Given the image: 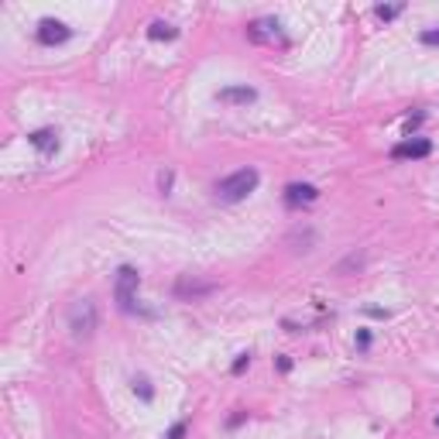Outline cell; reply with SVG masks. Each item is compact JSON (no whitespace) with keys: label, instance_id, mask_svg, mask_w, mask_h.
I'll list each match as a JSON object with an SVG mask.
<instances>
[{"label":"cell","instance_id":"1","mask_svg":"<svg viewBox=\"0 0 439 439\" xmlns=\"http://www.w3.org/2000/svg\"><path fill=\"white\" fill-rule=\"evenodd\" d=\"M258 182H261L258 168H240V172H234V175H227L223 182H216V200L220 202L247 200V196L258 189Z\"/></svg>","mask_w":439,"mask_h":439},{"label":"cell","instance_id":"2","mask_svg":"<svg viewBox=\"0 0 439 439\" xmlns=\"http://www.w3.org/2000/svg\"><path fill=\"white\" fill-rule=\"evenodd\" d=\"M66 322H69V333L76 340H89L96 333V322H100V313H96V302L93 299H76L66 313Z\"/></svg>","mask_w":439,"mask_h":439},{"label":"cell","instance_id":"3","mask_svg":"<svg viewBox=\"0 0 439 439\" xmlns=\"http://www.w3.org/2000/svg\"><path fill=\"white\" fill-rule=\"evenodd\" d=\"M137 288H141V275H137V268L120 265L117 278H114V299H117L120 313H127V316L137 313Z\"/></svg>","mask_w":439,"mask_h":439},{"label":"cell","instance_id":"4","mask_svg":"<svg viewBox=\"0 0 439 439\" xmlns=\"http://www.w3.org/2000/svg\"><path fill=\"white\" fill-rule=\"evenodd\" d=\"M247 38L254 45H268V48H288V35L275 17H258L247 24Z\"/></svg>","mask_w":439,"mask_h":439},{"label":"cell","instance_id":"5","mask_svg":"<svg viewBox=\"0 0 439 439\" xmlns=\"http://www.w3.org/2000/svg\"><path fill=\"white\" fill-rule=\"evenodd\" d=\"M35 38L41 45H62V41L73 38V28L62 24V21H55V17H41L38 28H35Z\"/></svg>","mask_w":439,"mask_h":439},{"label":"cell","instance_id":"6","mask_svg":"<svg viewBox=\"0 0 439 439\" xmlns=\"http://www.w3.org/2000/svg\"><path fill=\"white\" fill-rule=\"evenodd\" d=\"M429 151H433V144L426 141V137H408V141H401L392 148V158L395 161H415V158H429Z\"/></svg>","mask_w":439,"mask_h":439},{"label":"cell","instance_id":"7","mask_svg":"<svg viewBox=\"0 0 439 439\" xmlns=\"http://www.w3.org/2000/svg\"><path fill=\"white\" fill-rule=\"evenodd\" d=\"M216 100L220 103H230V107H247V103H254L258 100V89L254 86H223L220 93H216Z\"/></svg>","mask_w":439,"mask_h":439},{"label":"cell","instance_id":"8","mask_svg":"<svg viewBox=\"0 0 439 439\" xmlns=\"http://www.w3.org/2000/svg\"><path fill=\"white\" fill-rule=\"evenodd\" d=\"M320 200V189L309 186V182H292L285 186V206H306V202Z\"/></svg>","mask_w":439,"mask_h":439},{"label":"cell","instance_id":"9","mask_svg":"<svg viewBox=\"0 0 439 439\" xmlns=\"http://www.w3.org/2000/svg\"><path fill=\"white\" fill-rule=\"evenodd\" d=\"M28 141L38 148L41 155H55L59 151V131L55 127H41V131H31L28 134Z\"/></svg>","mask_w":439,"mask_h":439},{"label":"cell","instance_id":"10","mask_svg":"<svg viewBox=\"0 0 439 439\" xmlns=\"http://www.w3.org/2000/svg\"><path fill=\"white\" fill-rule=\"evenodd\" d=\"M148 38L151 41H175L179 38V28H172V24H165V21H151Z\"/></svg>","mask_w":439,"mask_h":439},{"label":"cell","instance_id":"11","mask_svg":"<svg viewBox=\"0 0 439 439\" xmlns=\"http://www.w3.org/2000/svg\"><path fill=\"white\" fill-rule=\"evenodd\" d=\"M401 10H405L401 3H378V7H374V14H378L381 21H392V17H399Z\"/></svg>","mask_w":439,"mask_h":439},{"label":"cell","instance_id":"12","mask_svg":"<svg viewBox=\"0 0 439 439\" xmlns=\"http://www.w3.org/2000/svg\"><path fill=\"white\" fill-rule=\"evenodd\" d=\"M134 392H137L144 401L155 399V392H151V381H148V378H134Z\"/></svg>","mask_w":439,"mask_h":439},{"label":"cell","instance_id":"13","mask_svg":"<svg viewBox=\"0 0 439 439\" xmlns=\"http://www.w3.org/2000/svg\"><path fill=\"white\" fill-rule=\"evenodd\" d=\"M419 38H422V45H439V28H426Z\"/></svg>","mask_w":439,"mask_h":439},{"label":"cell","instance_id":"14","mask_svg":"<svg viewBox=\"0 0 439 439\" xmlns=\"http://www.w3.org/2000/svg\"><path fill=\"white\" fill-rule=\"evenodd\" d=\"M186 429H189L186 422H175V426L168 429V436H165V439H186Z\"/></svg>","mask_w":439,"mask_h":439},{"label":"cell","instance_id":"15","mask_svg":"<svg viewBox=\"0 0 439 439\" xmlns=\"http://www.w3.org/2000/svg\"><path fill=\"white\" fill-rule=\"evenodd\" d=\"M247 364H251V354H240V357L234 360V374H240V371H244Z\"/></svg>","mask_w":439,"mask_h":439},{"label":"cell","instance_id":"16","mask_svg":"<svg viewBox=\"0 0 439 439\" xmlns=\"http://www.w3.org/2000/svg\"><path fill=\"white\" fill-rule=\"evenodd\" d=\"M357 347H360V350H367V347H371V333H367V329H360V333H357Z\"/></svg>","mask_w":439,"mask_h":439},{"label":"cell","instance_id":"17","mask_svg":"<svg viewBox=\"0 0 439 439\" xmlns=\"http://www.w3.org/2000/svg\"><path fill=\"white\" fill-rule=\"evenodd\" d=\"M172 189V172H161V193Z\"/></svg>","mask_w":439,"mask_h":439},{"label":"cell","instance_id":"18","mask_svg":"<svg viewBox=\"0 0 439 439\" xmlns=\"http://www.w3.org/2000/svg\"><path fill=\"white\" fill-rule=\"evenodd\" d=\"M436 422H439V419H436Z\"/></svg>","mask_w":439,"mask_h":439}]
</instances>
